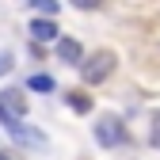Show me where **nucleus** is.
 <instances>
[{"label":"nucleus","mask_w":160,"mask_h":160,"mask_svg":"<svg viewBox=\"0 0 160 160\" xmlns=\"http://www.w3.org/2000/svg\"><path fill=\"white\" fill-rule=\"evenodd\" d=\"M19 4H27V8H34V12H42L46 19H53L57 12H61V4H57V0H19Z\"/></svg>","instance_id":"8"},{"label":"nucleus","mask_w":160,"mask_h":160,"mask_svg":"<svg viewBox=\"0 0 160 160\" xmlns=\"http://www.w3.org/2000/svg\"><path fill=\"white\" fill-rule=\"evenodd\" d=\"M8 130H12V141H15L19 149H31V152H42V149H46V133H42V130H34V126H27V122L8 126Z\"/></svg>","instance_id":"4"},{"label":"nucleus","mask_w":160,"mask_h":160,"mask_svg":"<svg viewBox=\"0 0 160 160\" xmlns=\"http://www.w3.org/2000/svg\"><path fill=\"white\" fill-rule=\"evenodd\" d=\"M12 65H15V57H12L8 50H0V76H8V72H12Z\"/></svg>","instance_id":"10"},{"label":"nucleus","mask_w":160,"mask_h":160,"mask_svg":"<svg viewBox=\"0 0 160 160\" xmlns=\"http://www.w3.org/2000/svg\"><path fill=\"white\" fill-rule=\"evenodd\" d=\"M57 57H61L65 65H80L84 57H80V42L76 38H57Z\"/></svg>","instance_id":"6"},{"label":"nucleus","mask_w":160,"mask_h":160,"mask_svg":"<svg viewBox=\"0 0 160 160\" xmlns=\"http://www.w3.org/2000/svg\"><path fill=\"white\" fill-rule=\"evenodd\" d=\"M149 141H152V145L160 149V111L152 114V130H149Z\"/></svg>","instance_id":"11"},{"label":"nucleus","mask_w":160,"mask_h":160,"mask_svg":"<svg viewBox=\"0 0 160 160\" xmlns=\"http://www.w3.org/2000/svg\"><path fill=\"white\" fill-rule=\"evenodd\" d=\"M27 88H31V92H38V95H50L57 84H53V76H50V72H34V76L27 80Z\"/></svg>","instance_id":"7"},{"label":"nucleus","mask_w":160,"mask_h":160,"mask_svg":"<svg viewBox=\"0 0 160 160\" xmlns=\"http://www.w3.org/2000/svg\"><path fill=\"white\" fill-rule=\"evenodd\" d=\"M27 118V99L19 88H8V92H0V122L4 126H19Z\"/></svg>","instance_id":"2"},{"label":"nucleus","mask_w":160,"mask_h":160,"mask_svg":"<svg viewBox=\"0 0 160 160\" xmlns=\"http://www.w3.org/2000/svg\"><path fill=\"white\" fill-rule=\"evenodd\" d=\"M95 141L103 145V149H118V145H126L130 137H126V126H122V118H114V114L99 118V122H95Z\"/></svg>","instance_id":"3"},{"label":"nucleus","mask_w":160,"mask_h":160,"mask_svg":"<svg viewBox=\"0 0 160 160\" xmlns=\"http://www.w3.org/2000/svg\"><path fill=\"white\" fill-rule=\"evenodd\" d=\"M72 8H80V12H92V8H99V4H107V0H69Z\"/></svg>","instance_id":"12"},{"label":"nucleus","mask_w":160,"mask_h":160,"mask_svg":"<svg viewBox=\"0 0 160 160\" xmlns=\"http://www.w3.org/2000/svg\"><path fill=\"white\" fill-rule=\"evenodd\" d=\"M0 160H12V156H8V152H0Z\"/></svg>","instance_id":"13"},{"label":"nucleus","mask_w":160,"mask_h":160,"mask_svg":"<svg viewBox=\"0 0 160 160\" xmlns=\"http://www.w3.org/2000/svg\"><path fill=\"white\" fill-rule=\"evenodd\" d=\"M31 38H34V42H42V46H50V42H57V38H61V31H57V19H31Z\"/></svg>","instance_id":"5"},{"label":"nucleus","mask_w":160,"mask_h":160,"mask_svg":"<svg viewBox=\"0 0 160 160\" xmlns=\"http://www.w3.org/2000/svg\"><path fill=\"white\" fill-rule=\"evenodd\" d=\"M69 103L76 107V114H84V111L92 107V99H88V95H80V92H72V95H69Z\"/></svg>","instance_id":"9"},{"label":"nucleus","mask_w":160,"mask_h":160,"mask_svg":"<svg viewBox=\"0 0 160 160\" xmlns=\"http://www.w3.org/2000/svg\"><path fill=\"white\" fill-rule=\"evenodd\" d=\"M114 69H118V53L114 50H95V53H88L84 61H80L84 84H103V80H111Z\"/></svg>","instance_id":"1"}]
</instances>
